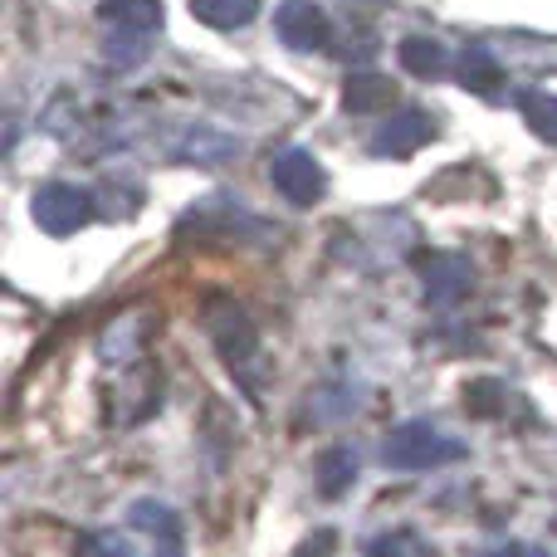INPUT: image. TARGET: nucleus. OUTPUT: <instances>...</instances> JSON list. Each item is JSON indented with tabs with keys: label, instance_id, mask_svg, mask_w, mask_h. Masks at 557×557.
Listing matches in <instances>:
<instances>
[{
	"label": "nucleus",
	"instance_id": "obj_1",
	"mask_svg": "<svg viewBox=\"0 0 557 557\" xmlns=\"http://www.w3.org/2000/svg\"><path fill=\"white\" fill-rule=\"evenodd\" d=\"M465 460V445L455 435H445L435 421L416 416V421H401L392 435L382 441V465L386 470H441V465H455Z\"/></svg>",
	"mask_w": 557,
	"mask_h": 557
},
{
	"label": "nucleus",
	"instance_id": "obj_2",
	"mask_svg": "<svg viewBox=\"0 0 557 557\" xmlns=\"http://www.w3.org/2000/svg\"><path fill=\"white\" fill-rule=\"evenodd\" d=\"M206 333H211L215 352H221V362L231 372H245L255 362V352H260V333H255L250 313L235 298H211L206 304Z\"/></svg>",
	"mask_w": 557,
	"mask_h": 557
},
{
	"label": "nucleus",
	"instance_id": "obj_3",
	"mask_svg": "<svg viewBox=\"0 0 557 557\" xmlns=\"http://www.w3.org/2000/svg\"><path fill=\"white\" fill-rule=\"evenodd\" d=\"M98 201L94 191H84V186H69V182H49L35 191V201H29V215H35V225L45 235H54V240H64V235L84 231L88 221H94Z\"/></svg>",
	"mask_w": 557,
	"mask_h": 557
},
{
	"label": "nucleus",
	"instance_id": "obj_4",
	"mask_svg": "<svg viewBox=\"0 0 557 557\" xmlns=\"http://www.w3.org/2000/svg\"><path fill=\"white\" fill-rule=\"evenodd\" d=\"M270 182L274 191L284 196L288 206H318L327 191V172L323 162H318L313 152H304V147H284V152L270 162Z\"/></svg>",
	"mask_w": 557,
	"mask_h": 557
},
{
	"label": "nucleus",
	"instance_id": "obj_5",
	"mask_svg": "<svg viewBox=\"0 0 557 557\" xmlns=\"http://www.w3.org/2000/svg\"><path fill=\"white\" fill-rule=\"evenodd\" d=\"M274 35L298 54H318L333 45V15L318 0H284L274 10Z\"/></svg>",
	"mask_w": 557,
	"mask_h": 557
},
{
	"label": "nucleus",
	"instance_id": "obj_6",
	"mask_svg": "<svg viewBox=\"0 0 557 557\" xmlns=\"http://www.w3.org/2000/svg\"><path fill=\"white\" fill-rule=\"evenodd\" d=\"M425 143H435V117L421 113V108H401V113H392L372 133V157H392V162H401V157L421 152Z\"/></svg>",
	"mask_w": 557,
	"mask_h": 557
},
{
	"label": "nucleus",
	"instance_id": "obj_7",
	"mask_svg": "<svg viewBox=\"0 0 557 557\" xmlns=\"http://www.w3.org/2000/svg\"><path fill=\"white\" fill-rule=\"evenodd\" d=\"M421 284H425V298H431L435 308H450L460 304L465 294H470L474 284V264L465 260V255H425L421 260Z\"/></svg>",
	"mask_w": 557,
	"mask_h": 557
},
{
	"label": "nucleus",
	"instance_id": "obj_8",
	"mask_svg": "<svg viewBox=\"0 0 557 557\" xmlns=\"http://www.w3.org/2000/svg\"><path fill=\"white\" fill-rule=\"evenodd\" d=\"M240 152V143H235L231 133H221V127H211V123H196V127H186L182 133V147H176V157L182 162H231V157Z\"/></svg>",
	"mask_w": 557,
	"mask_h": 557
},
{
	"label": "nucleus",
	"instance_id": "obj_9",
	"mask_svg": "<svg viewBox=\"0 0 557 557\" xmlns=\"http://www.w3.org/2000/svg\"><path fill=\"white\" fill-rule=\"evenodd\" d=\"M460 84L470 88V94H480V98H494L504 88L499 54H494V49H484V45H465L460 49Z\"/></svg>",
	"mask_w": 557,
	"mask_h": 557
},
{
	"label": "nucleus",
	"instance_id": "obj_10",
	"mask_svg": "<svg viewBox=\"0 0 557 557\" xmlns=\"http://www.w3.org/2000/svg\"><path fill=\"white\" fill-rule=\"evenodd\" d=\"M152 39L157 35H143V29L103 25V59L117 69V74H133V69L147 64V54H152Z\"/></svg>",
	"mask_w": 557,
	"mask_h": 557
},
{
	"label": "nucleus",
	"instance_id": "obj_11",
	"mask_svg": "<svg viewBox=\"0 0 557 557\" xmlns=\"http://www.w3.org/2000/svg\"><path fill=\"white\" fill-rule=\"evenodd\" d=\"M396 103V84L386 74H372V69H362V74H352L343 84V108L347 113H382V108Z\"/></svg>",
	"mask_w": 557,
	"mask_h": 557
},
{
	"label": "nucleus",
	"instance_id": "obj_12",
	"mask_svg": "<svg viewBox=\"0 0 557 557\" xmlns=\"http://www.w3.org/2000/svg\"><path fill=\"white\" fill-rule=\"evenodd\" d=\"M98 15H103V25L143 29V35H162V25H166L162 0H103Z\"/></svg>",
	"mask_w": 557,
	"mask_h": 557
},
{
	"label": "nucleus",
	"instance_id": "obj_13",
	"mask_svg": "<svg viewBox=\"0 0 557 557\" xmlns=\"http://www.w3.org/2000/svg\"><path fill=\"white\" fill-rule=\"evenodd\" d=\"M396 59H401V69L416 74V78H445L450 74V54H445V45L431 39V35H406L401 49H396Z\"/></svg>",
	"mask_w": 557,
	"mask_h": 557
},
{
	"label": "nucleus",
	"instance_id": "obj_14",
	"mask_svg": "<svg viewBox=\"0 0 557 557\" xmlns=\"http://www.w3.org/2000/svg\"><path fill=\"white\" fill-rule=\"evenodd\" d=\"M127 523L152 533L162 548H182V519H176V509H166L162 499H137L133 509H127Z\"/></svg>",
	"mask_w": 557,
	"mask_h": 557
},
{
	"label": "nucleus",
	"instance_id": "obj_15",
	"mask_svg": "<svg viewBox=\"0 0 557 557\" xmlns=\"http://www.w3.org/2000/svg\"><path fill=\"white\" fill-rule=\"evenodd\" d=\"M357 470H362V465H357V450L333 445V450L318 460V494H323V499H343V494L357 484Z\"/></svg>",
	"mask_w": 557,
	"mask_h": 557
},
{
	"label": "nucleus",
	"instance_id": "obj_16",
	"mask_svg": "<svg viewBox=\"0 0 557 557\" xmlns=\"http://www.w3.org/2000/svg\"><path fill=\"white\" fill-rule=\"evenodd\" d=\"M191 15L211 29H245L260 15V0H191Z\"/></svg>",
	"mask_w": 557,
	"mask_h": 557
},
{
	"label": "nucleus",
	"instance_id": "obj_17",
	"mask_svg": "<svg viewBox=\"0 0 557 557\" xmlns=\"http://www.w3.org/2000/svg\"><path fill=\"white\" fill-rule=\"evenodd\" d=\"M519 113H523V123H529L533 137H543V143H557V94L523 88V94H519Z\"/></svg>",
	"mask_w": 557,
	"mask_h": 557
},
{
	"label": "nucleus",
	"instance_id": "obj_18",
	"mask_svg": "<svg viewBox=\"0 0 557 557\" xmlns=\"http://www.w3.org/2000/svg\"><path fill=\"white\" fill-rule=\"evenodd\" d=\"M504 406H509V396H504V382H494V376H474V382L465 386V411L480 416V421L504 416Z\"/></svg>",
	"mask_w": 557,
	"mask_h": 557
},
{
	"label": "nucleus",
	"instance_id": "obj_19",
	"mask_svg": "<svg viewBox=\"0 0 557 557\" xmlns=\"http://www.w3.org/2000/svg\"><path fill=\"white\" fill-rule=\"evenodd\" d=\"M367 557H431L425 539H416L411 529H396V533H376L367 543Z\"/></svg>",
	"mask_w": 557,
	"mask_h": 557
},
{
	"label": "nucleus",
	"instance_id": "obj_20",
	"mask_svg": "<svg viewBox=\"0 0 557 557\" xmlns=\"http://www.w3.org/2000/svg\"><path fill=\"white\" fill-rule=\"evenodd\" d=\"M88 557H137V548L127 539H117V533H94L88 539Z\"/></svg>",
	"mask_w": 557,
	"mask_h": 557
},
{
	"label": "nucleus",
	"instance_id": "obj_21",
	"mask_svg": "<svg viewBox=\"0 0 557 557\" xmlns=\"http://www.w3.org/2000/svg\"><path fill=\"white\" fill-rule=\"evenodd\" d=\"M298 557H333V533H313V539L304 543V548H298Z\"/></svg>",
	"mask_w": 557,
	"mask_h": 557
},
{
	"label": "nucleus",
	"instance_id": "obj_22",
	"mask_svg": "<svg viewBox=\"0 0 557 557\" xmlns=\"http://www.w3.org/2000/svg\"><path fill=\"white\" fill-rule=\"evenodd\" d=\"M484 557H553V553L548 548H533V543H504V548H494Z\"/></svg>",
	"mask_w": 557,
	"mask_h": 557
},
{
	"label": "nucleus",
	"instance_id": "obj_23",
	"mask_svg": "<svg viewBox=\"0 0 557 557\" xmlns=\"http://www.w3.org/2000/svg\"><path fill=\"white\" fill-rule=\"evenodd\" d=\"M553 533H557V519H553Z\"/></svg>",
	"mask_w": 557,
	"mask_h": 557
}]
</instances>
